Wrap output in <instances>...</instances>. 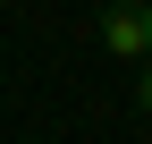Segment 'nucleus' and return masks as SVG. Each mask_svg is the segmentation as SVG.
<instances>
[{
  "instance_id": "f257e3e1",
  "label": "nucleus",
  "mask_w": 152,
  "mask_h": 144,
  "mask_svg": "<svg viewBox=\"0 0 152 144\" xmlns=\"http://www.w3.org/2000/svg\"><path fill=\"white\" fill-rule=\"evenodd\" d=\"M93 34H102V51H110V60L144 68V60H152V0H102Z\"/></svg>"
},
{
  "instance_id": "f03ea898",
  "label": "nucleus",
  "mask_w": 152,
  "mask_h": 144,
  "mask_svg": "<svg viewBox=\"0 0 152 144\" xmlns=\"http://www.w3.org/2000/svg\"><path fill=\"white\" fill-rule=\"evenodd\" d=\"M135 110H152V60L135 68Z\"/></svg>"
}]
</instances>
